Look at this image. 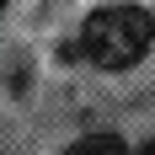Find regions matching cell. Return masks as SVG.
<instances>
[{"mask_svg":"<svg viewBox=\"0 0 155 155\" xmlns=\"http://www.w3.org/2000/svg\"><path fill=\"white\" fill-rule=\"evenodd\" d=\"M134 155H155V139H150V144H139V150H134Z\"/></svg>","mask_w":155,"mask_h":155,"instance_id":"3957f363","label":"cell"},{"mask_svg":"<svg viewBox=\"0 0 155 155\" xmlns=\"http://www.w3.org/2000/svg\"><path fill=\"white\" fill-rule=\"evenodd\" d=\"M64 155H123V144H118V134H91V139H75Z\"/></svg>","mask_w":155,"mask_h":155,"instance_id":"7a4b0ae2","label":"cell"},{"mask_svg":"<svg viewBox=\"0 0 155 155\" xmlns=\"http://www.w3.org/2000/svg\"><path fill=\"white\" fill-rule=\"evenodd\" d=\"M150 43H155V16L144 5H102L80 21L70 54L96 70H128L150 54Z\"/></svg>","mask_w":155,"mask_h":155,"instance_id":"6da1fadb","label":"cell"},{"mask_svg":"<svg viewBox=\"0 0 155 155\" xmlns=\"http://www.w3.org/2000/svg\"><path fill=\"white\" fill-rule=\"evenodd\" d=\"M0 11H5V0H0Z\"/></svg>","mask_w":155,"mask_h":155,"instance_id":"277c9868","label":"cell"}]
</instances>
